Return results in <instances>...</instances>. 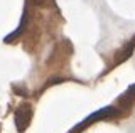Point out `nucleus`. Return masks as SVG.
<instances>
[{
  "label": "nucleus",
  "instance_id": "1",
  "mask_svg": "<svg viewBox=\"0 0 135 133\" xmlns=\"http://www.w3.org/2000/svg\"><path fill=\"white\" fill-rule=\"evenodd\" d=\"M117 115H120V110H117L115 106H105V108H101V110L95 111V113L88 115L86 118H84L83 121H81V123L78 125V126H74V130L71 131V133H74V131L81 130V128H84V126H88V125H91L93 121H100V120L113 118V116H117Z\"/></svg>",
  "mask_w": 135,
  "mask_h": 133
},
{
  "label": "nucleus",
  "instance_id": "2",
  "mask_svg": "<svg viewBox=\"0 0 135 133\" xmlns=\"http://www.w3.org/2000/svg\"><path fill=\"white\" fill-rule=\"evenodd\" d=\"M31 118H32V108L31 105H22L15 110V115H14V120H15V126L17 130L22 133L25 128L29 126L31 123Z\"/></svg>",
  "mask_w": 135,
  "mask_h": 133
}]
</instances>
